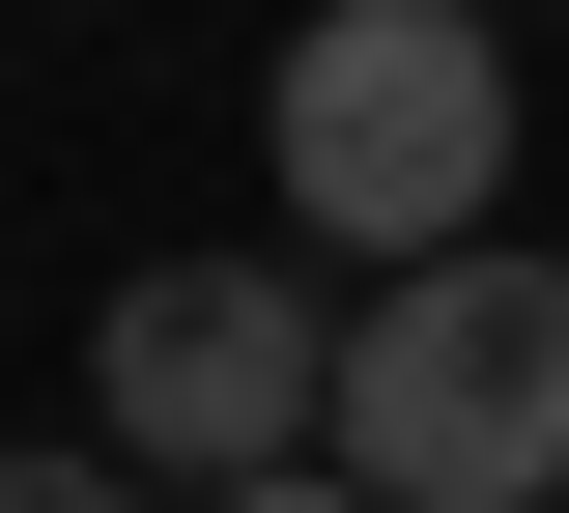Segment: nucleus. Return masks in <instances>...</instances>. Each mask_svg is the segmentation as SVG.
Masks as SVG:
<instances>
[{
  "instance_id": "f257e3e1",
  "label": "nucleus",
  "mask_w": 569,
  "mask_h": 513,
  "mask_svg": "<svg viewBox=\"0 0 569 513\" xmlns=\"http://www.w3.org/2000/svg\"><path fill=\"white\" fill-rule=\"evenodd\" d=\"M342 485L399 513H569V257H512V228H456V257H370L342 314Z\"/></svg>"
},
{
  "instance_id": "f03ea898",
  "label": "nucleus",
  "mask_w": 569,
  "mask_h": 513,
  "mask_svg": "<svg viewBox=\"0 0 569 513\" xmlns=\"http://www.w3.org/2000/svg\"><path fill=\"white\" fill-rule=\"evenodd\" d=\"M257 171L313 257H456V228L512 200V29L485 0H313L257 86Z\"/></svg>"
},
{
  "instance_id": "7ed1b4c3",
  "label": "nucleus",
  "mask_w": 569,
  "mask_h": 513,
  "mask_svg": "<svg viewBox=\"0 0 569 513\" xmlns=\"http://www.w3.org/2000/svg\"><path fill=\"white\" fill-rule=\"evenodd\" d=\"M86 428L171 456V485H284V456L342 428V314H313V257H142L114 314H86Z\"/></svg>"
},
{
  "instance_id": "20e7f679",
  "label": "nucleus",
  "mask_w": 569,
  "mask_h": 513,
  "mask_svg": "<svg viewBox=\"0 0 569 513\" xmlns=\"http://www.w3.org/2000/svg\"><path fill=\"white\" fill-rule=\"evenodd\" d=\"M0 513H142V456H114V428H58V456H0Z\"/></svg>"
},
{
  "instance_id": "39448f33",
  "label": "nucleus",
  "mask_w": 569,
  "mask_h": 513,
  "mask_svg": "<svg viewBox=\"0 0 569 513\" xmlns=\"http://www.w3.org/2000/svg\"><path fill=\"white\" fill-rule=\"evenodd\" d=\"M228 513H399V485H342V456H284V485H228Z\"/></svg>"
}]
</instances>
